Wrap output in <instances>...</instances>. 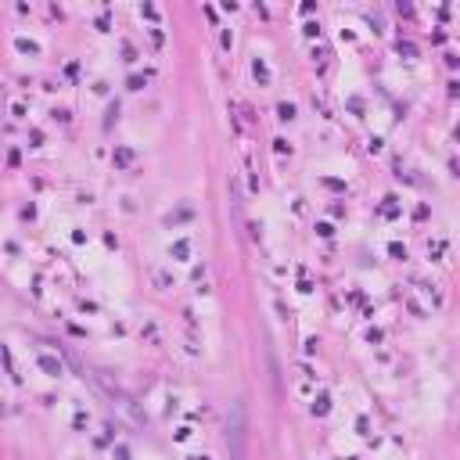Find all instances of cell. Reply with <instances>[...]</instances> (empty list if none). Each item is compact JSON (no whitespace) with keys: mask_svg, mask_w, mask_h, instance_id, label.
I'll use <instances>...</instances> for the list:
<instances>
[{"mask_svg":"<svg viewBox=\"0 0 460 460\" xmlns=\"http://www.w3.org/2000/svg\"><path fill=\"white\" fill-rule=\"evenodd\" d=\"M40 367H44L47 374H61V363H58L54 356H40Z\"/></svg>","mask_w":460,"mask_h":460,"instance_id":"7a4b0ae2","label":"cell"},{"mask_svg":"<svg viewBox=\"0 0 460 460\" xmlns=\"http://www.w3.org/2000/svg\"><path fill=\"white\" fill-rule=\"evenodd\" d=\"M245 446H248V406L245 399H234L226 410V449L230 460H245Z\"/></svg>","mask_w":460,"mask_h":460,"instance_id":"6da1fadb","label":"cell"},{"mask_svg":"<svg viewBox=\"0 0 460 460\" xmlns=\"http://www.w3.org/2000/svg\"><path fill=\"white\" fill-rule=\"evenodd\" d=\"M195 460H205V456H195Z\"/></svg>","mask_w":460,"mask_h":460,"instance_id":"3957f363","label":"cell"}]
</instances>
